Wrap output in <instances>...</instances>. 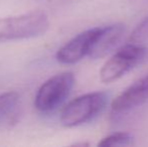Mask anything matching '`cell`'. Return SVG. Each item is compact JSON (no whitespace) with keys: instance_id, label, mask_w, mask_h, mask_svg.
I'll list each match as a JSON object with an SVG mask.
<instances>
[{"instance_id":"6da1fadb","label":"cell","mask_w":148,"mask_h":147,"mask_svg":"<svg viewBox=\"0 0 148 147\" xmlns=\"http://www.w3.org/2000/svg\"><path fill=\"white\" fill-rule=\"evenodd\" d=\"M49 27V15L42 10H32L0 18V42L28 39L42 36Z\"/></svg>"},{"instance_id":"7a4b0ae2","label":"cell","mask_w":148,"mask_h":147,"mask_svg":"<svg viewBox=\"0 0 148 147\" xmlns=\"http://www.w3.org/2000/svg\"><path fill=\"white\" fill-rule=\"evenodd\" d=\"M108 100L109 95L106 92H92L77 97L64 107L60 117V124L73 128L93 121L105 110Z\"/></svg>"},{"instance_id":"3957f363","label":"cell","mask_w":148,"mask_h":147,"mask_svg":"<svg viewBox=\"0 0 148 147\" xmlns=\"http://www.w3.org/2000/svg\"><path fill=\"white\" fill-rule=\"evenodd\" d=\"M147 55L148 49L142 43L129 42L119 47L102 67L100 80L106 84L115 82L142 64Z\"/></svg>"},{"instance_id":"277c9868","label":"cell","mask_w":148,"mask_h":147,"mask_svg":"<svg viewBox=\"0 0 148 147\" xmlns=\"http://www.w3.org/2000/svg\"><path fill=\"white\" fill-rule=\"evenodd\" d=\"M76 79L72 72H64L47 79L38 88L34 98V107L40 113H51L68 99Z\"/></svg>"},{"instance_id":"5b68a950","label":"cell","mask_w":148,"mask_h":147,"mask_svg":"<svg viewBox=\"0 0 148 147\" xmlns=\"http://www.w3.org/2000/svg\"><path fill=\"white\" fill-rule=\"evenodd\" d=\"M100 31V26L80 32L64 43L56 53V59L62 65H74L89 57Z\"/></svg>"},{"instance_id":"8992f818","label":"cell","mask_w":148,"mask_h":147,"mask_svg":"<svg viewBox=\"0 0 148 147\" xmlns=\"http://www.w3.org/2000/svg\"><path fill=\"white\" fill-rule=\"evenodd\" d=\"M148 100V75L142 77L112 101L111 111L113 113H125L139 107Z\"/></svg>"},{"instance_id":"52a82bcc","label":"cell","mask_w":148,"mask_h":147,"mask_svg":"<svg viewBox=\"0 0 148 147\" xmlns=\"http://www.w3.org/2000/svg\"><path fill=\"white\" fill-rule=\"evenodd\" d=\"M126 34L123 23H113L100 26V31L95 40L89 57L92 59H103L118 47Z\"/></svg>"},{"instance_id":"ba28073f","label":"cell","mask_w":148,"mask_h":147,"mask_svg":"<svg viewBox=\"0 0 148 147\" xmlns=\"http://www.w3.org/2000/svg\"><path fill=\"white\" fill-rule=\"evenodd\" d=\"M20 95L15 91H8L0 94V123L10 115L17 107Z\"/></svg>"},{"instance_id":"9c48e42d","label":"cell","mask_w":148,"mask_h":147,"mask_svg":"<svg viewBox=\"0 0 148 147\" xmlns=\"http://www.w3.org/2000/svg\"><path fill=\"white\" fill-rule=\"evenodd\" d=\"M133 144V136L128 132H115L106 137L102 138L98 143V146L111 147V146H128Z\"/></svg>"},{"instance_id":"30bf717a","label":"cell","mask_w":148,"mask_h":147,"mask_svg":"<svg viewBox=\"0 0 148 147\" xmlns=\"http://www.w3.org/2000/svg\"><path fill=\"white\" fill-rule=\"evenodd\" d=\"M146 38H148V17L136 26V28L131 34L129 40L130 42L142 43V41H144Z\"/></svg>"},{"instance_id":"8fae6325","label":"cell","mask_w":148,"mask_h":147,"mask_svg":"<svg viewBox=\"0 0 148 147\" xmlns=\"http://www.w3.org/2000/svg\"><path fill=\"white\" fill-rule=\"evenodd\" d=\"M75 146H88L89 144L88 143H76V144H74Z\"/></svg>"}]
</instances>
